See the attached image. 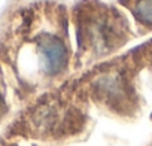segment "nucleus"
I'll use <instances>...</instances> for the list:
<instances>
[{
	"mask_svg": "<svg viewBox=\"0 0 152 146\" xmlns=\"http://www.w3.org/2000/svg\"><path fill=\"white\" fill-rule=\"evenodd\" d=\"M40 55L45 70L51 75L60 73L67 66L69 52L64 43L55 37H46L43 42H40Z\"/></svg>",
	"mask_w": 152,
	"mask_h": 146,
	"instance_id": "obj_1",
	"label": "nucleus"
},
{
	"mask_svg": "<svg viewBox=\"0 0 152 146\" xmlns=\"http://www.w3.org/2000/svg\"><path fill=\"white\" fill-rule=\"evenodd\" d=\"M137 15L143 23L152 24V0H140L137 3Z\"/></svg>",
	"mask_w": 152,
	"mask_h": 146,
	"instance_id": "obj_2",
	"label": "nucleus"
}]
</instances>
